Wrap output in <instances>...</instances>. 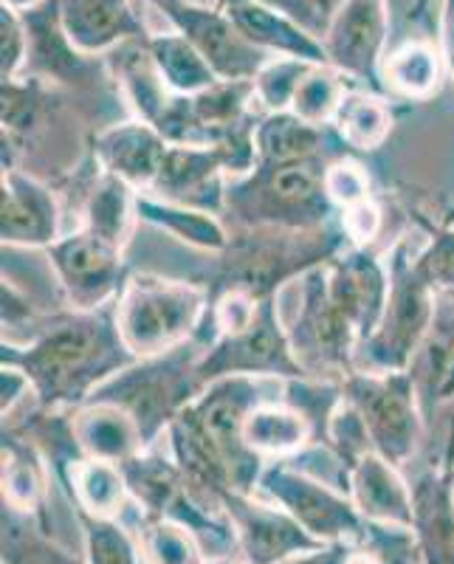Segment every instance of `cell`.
Listing matches in <instances>:
<instances>
[{
    "label": "cell",
    "mask_w": 454,
    "mask_h": 564,
    "mask_svg": "<svg viewBox=\"0 0 454 564\" xmlns=\"http://www.w3.org/2000/svg\"><path fill=\"white\" fill-rule=\"evenodd\" d=\"M325 282L333 302L356 327L358 341L365 345L372 339L390 296V265H385V260L370 249L350 246L345 254H336L325 263Z\"/></svg>",
    "instance_id": "9a60e30c"
},
{
    "label": "cell",
    "mask_w": 454,
    "mask_h": 564,
    "mask_svg": "<svg viewBox=\"0 0 454 564\" xmlns=\"http://www.w3.org/2000/svg\"><path fill=\"white\" fill-rule=\"evenodd\" d=\"M296 359L311 379L339 376L342 381L356 370L358 334L342 308L333 302L325 282V265L302 276V308L289 330Z\"/></svg>",
    "instance_id": "9c48e42d"
},
{
    "label": "cell",
    "mask_w": 454,
    "mask_h": 564,
    "mask_svg": "<svg viewBox=\"0 0 454 564\" xmlns=\"http://www.w3.org/2000/svg\"><path fill=\"white\" fill-rule=\"evenodd\" d=\"M423 417L454 401V294L437 291V305L429 334L410 365Z\"/></svg>",
    "instance_id": "7402d4cb"
},
{
    "label": "cell",
    "mask_w": 454,
    "mask_h": 564,
    "mask_svg": "<svg viewBox=\"0 0 454 564\" xmlns=\"http://www.w3.org/2000/svg\"><path fill=\"white\" fill-rule=\"evenodd\" d=\"M441 54L454 79V0H443L441 9Z\"/></svg>",
    "instance_id": "c3c4849f"
},
{
    "label": "cell",
    "mask_w": 454,
    "mask_h": 564,
    "mask_svg": "<svg viewBox=\"0 0 454 564\" xmlns=\"http://www.w3.org/2000/svg\"><path fill=\"white\" fill-rule=\"evenodd\" d=\"M244 437L249 449L266 460V457H285L300 452L307 441H314V426L296 406L262 401L246 421Z\"/></svg>",
    "instance_id": "1f68e13d"
},
{
    "label": "cell",
    "mask_w": 454,
    "mask_h": 564,
    "mask_svg": "<svg viewBox=\"0 0 454 564\" xmlns=\"http://www.w3.org/2000/svg\"><path fill=\"white\" fill-rule=\"evenodd\" d=\"M150 57H153L155 68H159L161 79L170 88V94H181V97H193L201 90L218 85L220 77L212 70V65L201 57L190 40L181 32H161L150 34L148 40Z\"/></svg>",
    "instance_id": "4dcf8cb0"
},
{
    "label": "cell",
    "mask_w": 454,
    "mask_h": 564,
    "mask_svg": "<svg viewBox=\"0 0 454 564\" xmlns=\"http://www.w3.org/2000/svg\"><path fill=\"white\" fill-rule=\"evenodd\" d=\"M201 352L204 347L186 341L153 359H139L105 381L90 401H110L128 410L139 423L144 441L153 443L155 435L166 430L206 387L198 379Z\"/></svg>",
    "instance_id": "5b68a950"
},
{
    "label": "cell",
    "mask_w": 454,
    "mask_h": 564,
    "mask_svg": "<svg viewBox=\"0 0 454 564\" xmlns=\"http://www.w3.org/2000/svg\"><path fill=\"white\" fill-rule=\"evenodd\" d=\"M204 564H231V562H229V558H206Z\"/></svg>",
    "instance_id": "db71d44e"
},
{
    "label": "cell",
    "mask_w": 454,
    "mask_h": 564,
    "mask_svg": "<svg viewBox=\"0 0 454 564\" xmlns=\"http://www.w3.org/2000/svg\"><path fill=\"white\" fill-rule=\"evenodd\" d=\"M0 235L3 246H48L57 243L60 206L57 195L23 170L9 167L0 178Z\"/></svg>",
    "instance_id": "e0dca14e"
},
{
    "label": "cell",
    "mask_w": 454,
    "mask_h": 564,
    "mask_svg": "<svg viewBox=\"0 0 454 564\" xmlns=\"http://www.w3.org/2000/svg\"><path fill=\"white\" fill-rule=\"evenodd\" d=\"M378 229H381V212H378V206L372 200L342 212V231L350 240V246L367 249L376 240Z\"/></svg>",
    "instance_id": "f6af8a7d"
},
{
    "label": "cell",
    "mask_w": 454,
    "mask_h": 564,
    "mask_svg": "<svg viewBox=\"0 0 454 564\" xmlns=\"http://www.w3.org/2000/svg\"><path fill=\"white\" fill-rule=\"evenodd\" d=\"M325 130L305 122L291 110L266 113L255 128L257 167H280L294 161L320 159L325 155Z\"/></svg>",
    "instance_id": "484cf974"
},
{
    "label": "cell",
    "mask_w": 454,
    "mask_h": 564,
    "mask_svg": "<svg viewBox=\"0 0 454 564\" xmlns=\"http://www.w3.org/2000/svg\"><path fill=\"white\" fill-rule=\"evenodd\" d=\"M237 533V547L249 564H282L294 556H311L325 551V542L305 531L280 506L251 500V494L226 491L220 497Z\"/></svg>",
    "instance_id": "5bb4252c"
},
{
    "label": "cell",
    "mask_w": 454,
    "mask_h": 564,
    "mask_svg": "<svg viewBox=\"0 0 454 564\" xmlns=\"http://www.w3.org/2000/svg\"><path fill=\"white\" fill-rule=\"evenodd\" d=\"M426 3H432V0H415V14H421L426 9Z\"/></svg>",
    "instance_id": "f5cc1de1"
},
{
    "label": "cell",
    "mask_w": 454,
    "mask_h": 564,
    "mask_svg": "<svg viewBox=\"0 0 454 564\" xmlns=\"http://www.w3.org/2000/svg\"><path fill=\"white\" fill-rule=\"evenodd\" d=\"M387 34H390L387 0H347L322 37L327 63L353 83H365L370 85V90L385 94L381 63L387 57Z\"/></svg>",
    "instance_id": "4fadbf2b"
},
{
    "label": "cell",
    "mask_w": 454,
    "mask_h": 564,
    "mask_svg": "<svg viewBox=\"0 0 454 564\" xmlns=\"http://www.w3.org/2000/svg\"><path fill=\"white\" fill-rule=\"evenodd\" d=\"M136 215L141 220H148V224L159 226L166 235L179 238L181 243H190L201 251H215V254H220L231 240L224 224L215 218V212L155 198L150 193L136 195Z\"/></svg>",
    "instance_id": "4316f807"
},
{
    "label": "cell",
    "mask_w": 454,
    "mask_h": 564,
    "mask_svg": "<svg viewBox=\"0 0 454 564\" xmlns=\"http://www.w3.org/2000/svg\"><path fill=\"white\" fill-rule=\"evenodd\" d=\"M136 361L116 325V305L60 314L29 345L3 339L0 347V365L26 372L40 406L48 412L79 410L105 381Z\"/></svg>",
    "instance_id": "6da1fadb"
},
{
    "label": "cell",
    "mask_w": 454,
    "mask_h": 564,
    "mask_svg": "<svg viewBox=\"0 0 454 564\" xmlns=\"http://www.w3.org/2000/svg\"><path fill=\"white\" fill-rule=\"evenodd\" d=\"M342 390H345V401H350L365 421L372 449L378 455L396 466H403L415 455L426 417H423L410 370H353L342 381Z\"/></svg>",
    "instance_id": "52a82bcc"
},
{
    "label": "cell",
    "mask_w": 454,
    "mask_h": 564,
    "mask_svg": "<svg viewBox=\"0 0 454 564\" xmlns=\"http://www.w3.org/2000/svg\"><path fill=\"white\" fill-rule=\"evenodd\" d=\"M415 271L435 291H454V226L432 229L426 249L415 257Z\"/></svg>",
    "instance_id": "7bdbcfd3"
},
{
    "label": "cell",
    "mask_w": 454,
    "mask_h": 564,
    "mask_svg": "<svg viewBox=\"0 0 454 564\" xmlns=\"http://www.w3.org/2000/svg\"><path fill=\"white\" fill-rule=\"evenodd\" d=\"M45 480L37 457L29 446H18L3 435V506L20 513L37 511L43 502Z\"/></svg>",
    "instance_id": "8d00e7d4"
},
{
    "label": "cell",
    "mask_w": 454,
    "mask_h": 564,
    "mask_svg": "<svg viewBox=\"0 0 454 564\" xmlns=\"http://www.w3.org/2000/svg\"><path fill=\"white\" fill-rule=\"evenodd\" d=\"M325 193L339 212L370 200V175L353 159H336L325 170Z\"/></svg>",
    "instance_id": "b9f144b4"
},
{
    "label": "cell",
    "mask_w": 454,
    "mask_h": 564,
    "mask_svg": "<svg viewBox=\"0 0 454 564\" xmlns=\"http://www.w3.org/2000/svg\"><path fill=\"white\" fill-rule=\"evenodd\" d=\"M63 477L79 513H90V517H110L114 520L116 513L122 511L130 494L122 466L110 460H97V457H68L63 463Z\"/></svg>",
    "instance_id": "f1b7e54d"
},
{
    "label": "cell",
    "mask_w": 454,
    "mask_h": 564,
    "mask_svg": "<svg viewBox=\"0 0 454 564\" xmlns=\"http://www.w3.org/2000/svg\"><path fill=\"white\" fill-rule=\"evenodd\" d=\"M153 3H212V0H153Z\"/></svg>",
    "instance_id": "f907efd6"
},
{
    "label": "cell",
    "mask_w": 454,
    "mask_h": 564,
    "mask_svg": "<svg viewBox=\"0 0 454 564\" xmlns=\"http://www.w3.org/2000/svg\"><path fill=\"white\" fill-rule=\"evenodd\" d=\"M314 68V63L296 57H271L269 63L257 70L255 83V99L266 113H282L291 110L296 97V88L305 79L307 70Z\"/></svg>",
    "instance_id": "74e56055"
},
{
    "label": "cell",
    "mask_w": 454,
    "mask_h": 564,
    "mask_svg": "<svg viewBox=\"0 0 454 564\" xmlns=\"http://www.w3.org/2000/svg\"><path fill=\"white\" fill-rule=\"evenodd\" d=\"M350 83L353 79H347L333 65H314L300 83V88H296L291 113H296L305 122L316 124V128L333 122V116L339 110L342 99L350 90Z\"/></svg>",
    "instance_id": "d590c367"
},
{
    "label": "cell",
    "mask_w": 454,
    "mask_h": 564,
    "mask_svg": "<svg viewBox=\"0 0 454 564\" xmlns=\"http://www.w3.org/2000/svg\"><path fill=\"white\" fill-rule=\"evenodd\" d=\"M0 387H3V401H0L3 417L12 415L14 406H18L29 392L34 395V387L32 381H29V376L14 365H0Z\"/></svg>",
    "instance_id": "bcb514c9"
},
{
    "label": "cell",
    "mask_w": 454,
    "mask_h": 564,
    "mask_svg": "<svg viewBox=\"0 0 454 564\" xmlns=\"http://www.w3.org/2000/svg\"><path fill=\"white\" fill-rule=\"evenodd\" d=\"M454 457L448 455L443 466L429 468L412 486V506H415L418 551L423 564H454V502L448 488V468Z\"/></svg>",
    "instance_id": "cb8c5ba5"
},
{
    "label": "cell",
    "mask_w": 454,
    "mask_h": 564,
    "mask_svg": "<svg viewBox=\"0 0 454 564\" xmlns=\"http://www.w3.org/2000/svg\"><path fill=\"white\" fill-rule=\"evenodd\" d=\"M136 195L133 186L102 170L85 200V229L125 249L136 218Z\"/></svg>",
    "instance_id": "836d02e7"
},
{
    "label": "cell",
    "mask_w": 454,
    "mask_h": 564,
    "mask_svg": "<svg viewBox=\"0 0 454 564\" xmlns=\"http://www.w3.org/2000/svg\"><path fill=\"white\" fill-rule=\"evenodd\" d=\"M97 161L105 173L122 178L136 193H150L164 167L170 141L148 122H119L97 135Z\"/></svg>",
    "instance_id": "44dd1931"
},
{
    "label": "cell",
    "mask_w": 454,
    "mask_h": 564,
    "mask_svg": "<svg viewBox=\"0 0 454 564\" xmlns=\"http://www.w3.org/2000/svg\"><path fill=\"white\" fill-rule=\"evenodd\" d=\"M71 432L85 457L119 463V466L148 449L136 417L110 401H88L79 406L71 417Z\"/></svg>",
    "instance_id": "d4e9b609"
},
{
    "label": "cell",
    "mask_w": 454,
    "mask_h": 564,
    "mask_svg": "<svg viewBox=\"0 0 454 564\" xmlns=\"http://www.w3.org/2000/svg\"><path fill=\"white\" fill-rule=\"evenodd\" d=\"M231 173L229 155L220 148H179L170 144L159 181L150 195L195 209L218 212L226 206L224 175Z\"/></svg>",
    "instance_id": "2e32d148"
},
{
    "label": "cell",
    "mask_w": 454,
    "mask_h": 564,
    "mask_svg": "<svg viewBox=\"0 0 454 564\" xmlns=\"http://www.w3.org/2000/svg\"><path fill=\"white\" fill-rule=\"evenodd\" d=\"M3 564H88L71 556L43 528L32 522V513H20L3 506Z\"/></svg>",
    "instance_id": "e575fe53"
},
{
    "label": "cell",
    "mask_w": 454,
    "mask_h": 564,
    "mask_svg": "<svg viewBox=\"0 0 454 564\" xmlns=\"http://www.w3.org/2000/svg\"><path fill=\"white\" fill-rule=\"evenodd\" d=\"M274 12L285 14L294 23H300L307 34H314L316 40H322L331 29L333 18L342 12L347 0H260Z\"/></svg>",
    "instance_id": "ee69618b"
},
{
    "label": "cell",
    "mask_w": 454,
    "mask_h": 564,
    "mask_svg": "<svg viewBox=\"0 0 454 564\" xmlns=\"http://www.w3.org/2000/svg\"><path fill=\"white\" fill-rule=\"evenodd\" d=\"M0 3H3V7L18 9V12H26V9L40 7V3H45V0H0Z\"/></svg>",
    "instance_id": "681fc988"
},
{
    "label": "cell",
    "mask_w": 454,
    "mask_h": 564,
    "mask_svg": "<svg viewBox=\"0 0 454 564\" xmlns=\"http://www.w3.org/2000/svg\"><path fill=\"white\" fill-rule=\"evenodd\" d=\"M215 3L235 20V26L260 52L271 57H296L314 65H331L322 40L260 0H215Z\"/></svg>",
    "instance_id": "603a6c76"
},
{
    "label": "cell",
    "mask_w": 454,
    "mask_h": 564,
    "mask_svg": "<svg viewBox=\"0 0 454 564\" xmlns=\"http://www.w3.org/2000/svg\"><path fill=\"white\" fill-rule=\"evenodd\" d=\"M331 124L342 148L358 150V153H372L390 135L392 108L378 90L350 88Z\"/></svg>",
    "instance_id": "f546056e"
},
{
    "label": "cell",
    "mask_w": 454,
    "mask_h": 564,
    "mask_svg": "<svg viewBox=\"0 0 454 564\" xmlns=\"http://www.w3.org/2000/svg\"><path fill=\"white\" fill-rule=\"evenodd\" d=\"M48 260L74 311H97L125 289L122 249L94 231L79 229L48 246Z\"/></svg>",
    "instance_id": "8fae6325"
},
{
    "label": "cell",
    "mask_w": 454,
    "mask_h": 564,
    "mask_svg": "<svg viewBox=\"0 0 454 564\" xmlns=\"http://www.w3.org/2000/svg\"><path fill=\"white\" fill-rule=\"evenodd\" d=\"M443 65V54L435 45L426 40H407L381 63V85L407 102H426L441 88Z\"/></svg>",
    "instance_id": "83f0119b"
},
{
    "label": "cell",
    "mask_w": 454,
    "mask_h": 564,
    "mask_svg": "<svg viewBox=\"0 0 454 564\" xmlns=\"http://www.w3.org/2000/svg\"><path fill=\"white\" fill-rule=\"evenodd\" d=\"M345 246V231L282 229V226H249L220 251V269L209 291H246L255 300H269L282 282L305 276L311 269L331 263Z\"/></svg>",
    "instance_id": "7a4b0ae2"
},
{
    "label": "cell",
    "mask_w": 454,
    "mask_h": 564,
    "mask_svg": "<svg viewBox=\"0 0 454 564\" xmlns=\"http://www.w3.org/2000/svg\"><path fill=\"white\" fill-rule=\"evenodd\" d=\"M325 155L280 167H255L249 178L226 189V206L246 229H322L336 209L325 193Z\"/></svg>",
    "instance_id": "277c9868"
},
{
    "label": "cell",
    "mask_w": 454,
    "mask_h": 564,
    "mask_svg": "<svg viewBox=\"0 0 454 564\" xmlns=\"http://www.w3.org/2000/svg\"><path fill=\"white\" fill-rule=\"evenodd\" d=\"M257 486L269 494L274 506L289 511L311 536L325 545H339L367 536V522L350 497L325 486L289 463H269Z\"/></svg>",
    "instance_id": "30bf717a"
},
{
    "label": "cell",
    "mask_w": 454,
    "mask_h": 564,
    "mask_svg": "<svg viewBox=\"0 0 454 564\" xmlns=\"http://www.w3.org/2000/svg\"><path fill=\"white\" fill-rule=\"evenodd\" d=\"M224 376H251V379H311L296 359L289 330L280 325L274 296L260 300L255 319L237 334L218 336L204 347L198 359V379L204 384Z\"/></svg>",
    "instance_id": "ba28073f"
},
{
    "label": "cell",
    "mask_w": 454,
    "mask_h": 564,
    "mask_svg": "<svg viewBox=\"0 0 454 564\" xmlns=\"http://www.w3.org/2000/svg\"><path fill=\"white\" fill-rule=\"evenodd\" d=\"M437 291L415 271L407 240H398L390 251V296L381 325L358 347L356 370L396 372L410 370L418 347L423 345L435 316Z\"/></svg>",
    "instance_id": "8992f818"
},
{
    "label": "cell",
    "mask_w": 454,
    "mask_h": 564,
    "mask_svg": "<svg viewBox=\"0 0 454 564\" xmlns=\"http://www.w3.org/2000/svg\"><path fill=\"white\" fill-rule=\"evenodd\" d=\"M347 491L367 525L412 531V486L398 475L396 463L378 452H367L347 468Z\"/></svg>",
    "instance_id": "ac0fdd59"
},
{
    "label": "cell",
    "mask_w": 454,
    "mask_h": 564,
    "mask_svg": "<svg viewBox=\"0 0 454 564\" xmlns=\"http://www.w3.org/2000/svg\"><path fill=\"white\" fill-rule=\"evenodd\" d=\"M448 488H452V502H454V463L452 468H448Z\"/></svg>",
    "instance_id": "816d5d0a"
},
{
    "label": "cell",
    "mask_w": 454,
    "mask_h": 564,
    "mask_svg": "<svg viewBox=\"0 0 454 564\" xmlns=\"http://www.w3.org/2000/svg\"><path fill=\"white\" fill-rule=\"evenodd\" d=\"M122 475L125 482H128V491L144 508L148 520H164L175 497L186 486V477L179 468V463L164 460L161 455H148V452L125 460Z\"/></svg>",
    "instance_id": "d6a6232c"
},
{
    "label": "cell",
    "mask_w": 454,
    "mask_h": 564,
    "mask_svg": "<svg viewBox=\"0 0 454 564\" xmlns=\"http://www.w3.org/2000/svg\"><path fill=\"white\" fill-rule=\"evenodd\" d=\"M60 23L88 57L116 52L119 45L150 40L133 0H57Z\"/></svg>",
    "instance_id": "d6986e66"
},
{
    "label": "cell",
    "mask_w": 454,
    "mask_h": 564,
    "mask_svg": "<svg viewBox=\"0 0 454 564\" xmlns=\"http://www.w3.org/2000/svg\"><path fill=\"white\" fill-rule=\"evenodd\" d=\"M85 531V562L88 564H141L139 547L130 533L110 517L79 513Z\"/></svg>",
    "instance_id": "f35d334b"
},
{
    "label": "cell",
    "mask_w": 454,
    "mask_h": 564,
    "mask_svg": "<svg viewBox=\"0 0 454 564\" xmlns=\"http://www.w3.org/2000/svg\"><path fill=\"white\" fill-rule=\"evenodd\" d=\"M144 547L155 564H204L198 542L193 533L175 520H148Z\"/></svg>",
    "instance_id": "ab89813d"
},
{
    "label": "cell",
    "mask_w": 454,
    "mask_h": 564,
    "mask_svg": "<svg viewBox=\"0 0 454 564\" xmlns=\"http://www.w3.org/2000/svg\"><path fill=\"white\" fill-rule=\"evenodd\" d=\"M29 63V29L23 12L0 3V79L12 83L23 77Z\"/></svg>",
    "instance_id": "60d3db41"
},
{
    "label": "cell",
    "mask_w": 454,
    "mask_h": 564,
    "mask_svg": "<svg viewBox=\"0 0 454 564\" xmlns=\"http://www.w3.org/2000/svg\"><path fill=\"white\" fill-rule=\"evenodd\" d=\"M26 319H34L32 302L14 289L12 280L3 276V327H14Z\"/></svg>",
    "instance_id": "7dc6e473"
},
{
    "label": "cell",
    "mask_w": 454,
    "mask_h": 564,
    "mask_svg": "<svg viewBox=\"0 0 454 564\" xmlns=\"http://www.w3.org/2000/svg\"><path fill=\"white\" fill-rule=\"evenodd\" d=\"M29 29V63L23 77L54 79V83H88L97 79V63L71 43L60 23L57 0H45L23 12Z\"/></svg>",
    "instance_id": "ffe728a7"
},
{
    "label": "cell",
    "mask_w": 454,
    "mask_h": 564,
    "mask_svg": "<svg viewBox=\"0 0 454 564\" xmlns=\"http://www.w3.org/2000/svg\"><path fill=\"white\" fill-rule=\"evenodd\" d=\"M206 311L209 291L201 285L136 274L116 300V325L136 359H153L193 341L204 327Z\"/></svg>",
    "instance_id": "3957f363"
},
{
    "label": "cell",
    "mask_w": 454,
    "mask_h": 564,
    "mask_svg": "<svg viewBox=\"0 0 454 564\" xmlns=\"http://www.w3.org/2000/svg\"><path fill=\"white\" fill-rule=\"evenodd\" d=\"M175 32L184 34L226 83L255 79L271 54L260 52L218 3H153Z\"/></svg>",
    "instance_id": "7c38bea8"
},
{
    "label": "cell",
    "mask_w": 454,
    "mask_h": 564,
    "mask_svg": "<svg viewBox=\"0 0 454 564\" xmlns=\"http://www.w3.org/2000/svg\"><path fill=\"white\" fill-rule=\"evenodd\" d=\"M448 449H452V452H454V437H452V441H448Z\"/></svg>",
    "instance_id": "11a10c76"
}]
</instances>
